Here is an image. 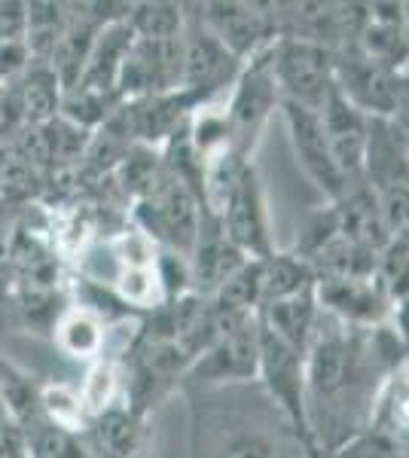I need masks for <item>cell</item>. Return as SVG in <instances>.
Listing matches in <instances>:
<instances>
[{
  "mask_svg": "<svg viewBox=\"0 0 409 458\" xmlns=\"http://www.w3.org/2000/svg\"><path fill=\"white\" fill-rule=\"evenodd\" d=\"M363 55L385 64L391 71H406L409 37L404 28V6L400 4H367L358 40L352 43Z\"/></svg>",
  "mask_w": 409,
  "mask_h": 458,
  "instance_id": "cell-15",
  "label": "cell"
},
{
  "mask_svg": "<svg viewBox=\"0 0 409 458\" xmlns=\"http://www.w3.org/2000/svg\"><path fill=\"white\" fill-rule=\"evenodd\" d=\"M318 315H321V306H318L315 287L290 293L285 300L266 302V306L257 309V321L266 330H272L278 339H285L287 345H294L296 352H306Z\"/></svg>",
  "mask_w": 409,
  "mask_h": 458,
  "instance_id": "cell-16",
  "label": "cell"
},
{
  "mask_svg": "<svg viewBox=\"0 0 409 458\" xmlns=\"http://www.w3.org/2000/svg\"><path fill=\"white\" fill-rule=\"evenodd\" d=\"M272 68L275 80H278L281 101L315 110V114L337 89L333 53L318 47V43L296 40V37H278L272 47Z\"/></svg>",
  "mask_w": 409,
  "mask_h": 458,
  "instance_id": "cell-4",
  "label": "cell"
},
{
  "mask_svg": "<svg viewBox=\"0 0 409 458\" xmlns=\"http://www.w3.org/2000/svg\"><path fill=\"white\" fill-rule=\"evenodd\" d=\"M404 6V28H406V37H409V4H400Z\"/></svg>",
  "mask_w": 409,
  "mask_h": 458,
  "instance_id": "cell-30",
  "label": "cell"
},
{
  "mask_svg": "<svg viewBox=\"0 0 409 458\" xmlns=\"http://www.w3.org/2000/svg\"><path fill=\"white\" fill-rule=\"evenodd\" d=\"M187 6L183 4H132V16H129V31L138 40H177L183 37L187 28Z\"/></svg>",
  "mask_w": 409,
  "mask_h": 458,
  "instance_id": "cell-19",
  "label": "cell"
},
{
  "mask_svg": "<svg viewBox=\"0 0 409 458\" xmlns=\"http://www.w3.org/2000/svg\"><path fill=\"white\" fill-rule=\"evenodd\" d=\"M28 437V453L31 458H92L83 437L64 428L52 425V422H37L34 428L25 431Z\"/></svg>",
  "mask_w": 409,
  "mask_h": 458,
  "instance_id": "cell-21",
  "label": "cell"
},
{
  "mask_svg": "<svg viewBox=\"0 0 409 458\" xmlns=\"http://www.w3.org/2000/svg\"><path fill=\"white\" fill-rule=\"evenodd\" d=\"M337 458H404L400 446L391 437H385L382 431L363 425L354 437H348L339 446Z\"/></svg>",
  "mask_w": 409,
  "mask_h": 458,
  "instance_id": "cell-23",
  "label": "cell"
},
{
  "mask_svg": "<svg viewBox=\"0 0 409 458\" xmlns=\"http://www.w3.org/2000/svg\"><path fill=\"white\" fill-rule=\"evenodd\" d=\"M6 422H13V416H10V406H6L4 382H0V425H6Z\"/></svg>",
  "mask_w": 409,
  "mask_h": 458,
  "instance_id": "cell-29",
  "label": "cell"
},
{
  "mask_svg": "<svg viewBox=\"0 0 409 458\" xmlns=\"http://www.w3.org/2000/svg\"><path fill=\"white\" fill-rule=\"evenodd\" d=\"M205 208L190 187L175 181L168 172L159 183L138 202V220L144 224L141 233H147L159 248L175 250L187 257L196 248L199 229H202Z\"/></svg>",
  "mask_w": 409,
  "mask_h": 458,
  "instance_id": "cell-3",
  "label": "cell"
},
{
  "mask_svg": "<svg viewBox=\"0 0 409 458\" xmlns=\"http://www.w3.org/2000/svg\"><path fill=\"white\" fill-rule=\"evenodd\" d=\"M257 379L263 382L269 397L285 412V419L296 431V437L302 440V446L309 449V455H315L318 443L309 425V397H306V352H296L294 345H287L285 339H278L272 330H266L260 324Z\"/></svg>",
  "mask_w": 409,
  "mask_h": 458,
  "instance_id": "cell-2",
  "label": "cell"
},
{
  "mask_svg": "<svg viewBox=\"0 0 409 458\" xmlns=\"http://www.w3.org/2000/svg\"><path fill=\"white\" fill-rule=\"evenodd\" d=\"M388 327L394 330V336H397L400 349H404L406 360H409V293H404L397 302H391Z\"/></svg>",
  "mask_w": 409,
  "mask_h": 458,
  "instance_id": "cell-27",
  "label": "cell"
},
{
  "mask_svg": "<svg viewBox=\"0 0 409 458\" xmlns=\"http://www.w3.org/2000/svg\"><path fill=\"white\" fill-rule=\"evenodd\" d=\"M281 116H285L290 147H294L296 162L302 165L306 177L327 196V202H339L348 187L330 157V147H327L318 114L300 105H290V101H281Z\"/></svg>",
  "mask_w": 409,
  "mask_h": 458,
  "instance_id": "cell-10",
  "label": "cell"
},
{
  "mask_svg": "<svg viewBox=\"0 0 409 458\" xmlns=\"http://www.w3.org/2000/svg\"><path fill=\"white\" fill-rule=\"evenodd\" d=\"M363 183L376 196L409 190V144L391 120H370L367 125Z\"/></svg>",
  "mask_w": 409,
  "mask_h": 458,
  "instance_id": "cell-13",
  "label": "cell"
},
{
  "mask_svg": "<svg viewBox=\"0 0 409 458\" xmlns=\"http://www.w3.org/2000/svg\"><path fill=\"white\" fill-rule=\"evenodd\" d=\"M220 229L235 248L251 260H266L275 254L272 248V226H269V208H266V193L254 165H244L239 181L223 199L217 211Z\"/></svg>",
  "mask_w": 409,
  "mask_h": 458,
  "instance_id": "cell-6",
  "label": "cell"
},
{
  "mask_svg": "<svg viewBox=\"0 0 409 458\" xmlns=\"http://www.w3.org/2000/svg\"><path fill=\"white\" fill-rule=\"evenodd\" d=\"M80 391V401H83L86 416H98L107 406H114L120 401V367L110 358H98L89 364V373L83 379Z\"/></svg>",
  "mask_w": 409,
  "mask_h": 458,
  "instance_id": "cell-20",
  "label": "cell"
},
{
  "mask_svg": "<svg viewBox=\"0 0 409 458\" xmlns=\"http://www.w3.org/2000/svg\"><path fill=\"white\" fill-rule=\"evenodd\" d=\"M318 120H321L327 147H330V157L337 162L345 187H358L363 183V150H367L370 116H363L339 89H333V95L318 110Z\"/></svg>",
  "mask_w": 409,
  "mask_h": 458,
  "instance_id": "cell-12",
  "label": "cell"
},
{
  "mask_svg": "<svg viewBox=\"0 0 409 458\" xmlns=\"http://www.w3.org/2000/svg\"><path fill=\"white\" fill-rule=\"evenodd\" d=\"M0 458H31L28 437L16 422L0 425Z\"/></svg>",
  "mask_w": 409,
  "mask_h": 458,
  "instance_id": "cell-26",
  "label": "cell"
},
{
  "mask_svg": "<svg viewBox=\"0 0 409 458\" xmlns=\"http://www.w3.org/2000/svg\"><path fill=\"white\" fill-rule=\"evenodd\" d=\"M92 458H141L147 446V416L116 401L86 425Z\"/></svg>",
  "mask_w": 409,
  "mask_h": 458,
  "instance_id": "cell-14",
  "label": "cell"
},
{
  "mask_svg": "<svg viewBox=\"0 0 409 458\" xmlns=\"http://www.w3.org/2000/svg\"><path fill=\"white\" fill-rule=\"evenodd\" d=\"M272 47L242 64L239 77H235V83H233V92L223 101L229 131H233V147H235V153L248 162H251V153L257 150L272 114L281 110V92H278V80H275V68H272Z\"/></svg>",
  "mask_w": 409,
  "mask_h": 458,
  "instance_id": "cell-1",
  "label": "cell"
},
{
  "mask_svg": "<svg viewBox=\"0 0 409 458\" xmlns=\"http://www.w3.org/2000/svg\"><path fill=\"white\" fill-rule=\"evenodd\" d=\"M239 71V58L229 55L217 37L205 28L202 10L187 16V28H183V92H192L199 101H211L217 89L235 83Z\"/></svg>",
  "mask_w": 409,
  "mask_h": 458,
  "instance_id": "cell-9",
  "label": "cell"
},
{
  "mask_svg": "<svg viewBox=\"0 0 409 458\" xmlns=\"http://www.w3.org/2000/svg\"><path fill=\"white\" fill-rule=\"evenodd\" d=\"M40 410L47 422L64 428V431L83 434L89 425L83 401H80V391L71 386H62V382L40 388Z\"/></svg>",
  "mask_w": 409,
  "mask_h": 458,
  "instance_id": "cell-22",
  "label": "cell"
},
{
  "mask_svg": "<svg viewBox=\"0 0 409 458\" xmlns=\"http://www.w3.org/2000/svg\"><path fill=\"white\" fill-rule=\"evenodd\" d=\"M333 71H337V89L370 120H391L397 107L400 89H404L406 71H391L373 62L358 47H342L333 53Z\"/></svg>",
  "mask_w": 409,
  "mask_h": 458,
  "instance_id": "cell-5",
  "label": "cell"
},
{
  "mask_svg": "<svg viewBox=\"0 0 409 458\" xmlns=\"http://www.w3.org/2000/svg\"><path fill=\"white\" fill-rule=\"evenodd\" d=\"M379 202H382L391 239L400 242L409 254V190H391V193L379 196Z\"/></svg>",
  "mask_w": 409,
  "mask_h": 458,
  "instance_id": "cell-24",
  "label": "cell"
},
{
  "mask_svg": "<svg viewBox=\"0 0 409 458\" xmlns=\"http://www.w3.org/2000/svg\"><path fill=\"white\" fill-rule=\"evenodd\" d=\"M55 343L64 354L77 360H98L107 349V324L83 306H73L55 321Z\"/></svg>",
  "mask_w": 409,
  "mask_h": 458,
  "instance_id": "cell-18",
  "label": "cell"
},
{
  "mask_svg": "<svg viewBox=\"0 0 409 458\" xmlns=\"http://www.w3.org/2000/svg\"><path fill=\"white\" fill-rule=\"evenodd\" d=\"M321 312L333 315L345 327L370 330L388 324L391 302L376 284L373 276H342V278H318L315 284Z\"/></svg>",
  "mask_w": 409,
  "mask_h": 458,
  "instance_id": "cell-11",
  "label": "cell"
},
{
  "mask_svg": "<svg viewBox=\"0 0 409 458\" xmlns=\"http://www.w3.org/2000/svg\"><path fill=\"white\" fill-rule=\"evenodd\" d=\"M391 123L397 125V131L406 138V144H409V71H406L404 89H400V98H397V107H394Z\"/></svg>",
  "mask_w": 409,
  "mask_h": 458,
  "instance_id": "cell-28",
  "label": "cell"
},
{
  "mask_svg": "<svg viewBox=\"0 0 409 458\" xmlns=\"http://www.w3.org/2000/svg\"><path fill=\"white\" fill-rule=\"evenodd\" d=\"M16 89L28 125H47L62 116L64 89L47 62L28 64V71L16 80Z\"/></svg>",
  "mask_w": 409,
  "mask_h": 458,
  "instance_id": "cell-17",
  "label": "cell"
},
{
  "mask_svg": "<svg viewBox=\"0 0 409 458\" xmlns=\"http://www.w3.org/2000/svg\"><path fill=\"white\" fill-rule=\"evenodd\" d=\"M199 10L208 31L242 64L278 40L275 4H205Z\"/></svg>",
  "mask_w": 409,
  "mask_h": 458,
  "instance_id": "cell-7",
  "label": "cell"
},
{
  "mask_svg": "<svg viewBox=\"0 0 409 458\" xmlns=\"http://www.w3.org/2000/svg\"><path fill=\"white\" fill-rule=\"evenodd\" d=\"M217 458H278V455H275V446L269 437H263V434H257V431H244L223 443Z\"/></svg>",
  "mask_w": 409,
  "mask_h": 458,
  "instance_id": "cell-25",
  "label": "cell"
},
{
  "mask_svg": "<svg viewBox=\"0 0 409 458\" xmlns=\"http://www.w3.org/2000/svg\"><path fill=\"white\" fill-rule=\"evenodd\" d=\"M260 367V324L257 315L217 327L211 345L190 364V376L199 382H248L257 379Z\"/></svg>",
  "mask_w": 409,
  "mask_h": 458,
  "instance_id": "cell-8",
  "label": "cell"
}]
</instances>
